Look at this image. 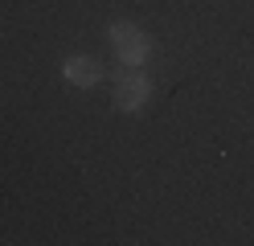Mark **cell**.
Masks as SVG:
<instances>
[{
    "instance_id": "cell-2",
    "label": "cell",
    "mask_w": 254,
    "mask_h": 246,
    "mask_svg": "<svg viewBox=\"0 0 254 246\" xmlns=\"http://www.w3.org/2000/svg\"><path fill=\"white\" fill-rule=\"evenodd\" d=\"M62 74H66V78L74 82V86H94V82L103 78V66L94 62V58H82V54H78V58H66Z\"/></svg>"
},
{
    "instance_id": "cell-1",
    "label": "cell",
    "mask_w": 254,
    "mask_h": 246,
    "mask_svg": "<svg viewBox=\"0 0 254 246\" xmlns=\"http://www.w3.org/2000/svg\"><path fill=\"white\" fill-rule=\"evenodd\" d=\"M148 94H152V82L148 78H139V74H119V86H115V107L127 111V115H135L139 107L148 103Z\"/></svg>"
},
{
    "instance_id": "cell-4",
    "label": "cell",
    "mask_w": 254,
    "mask_h": 246,
    "mask_svg": "<svg viewBox=\"0 0 254 246\" xmlns=\"http://www.w3.org/2000/svg\"><path fill=\"white\" fill-rule=\"evenodd\" d=\"M139 37H144V33H139L131 21H115V25H111V41H115V49H119V45H131V41H139Z\"/></svg>"
},
{
    "instance_id": "cell-3",
    "label": "cell",
    "mask_w": 254,
    "mask_h": 246,
    "mask_svg": "<svg viewBox=\"0 0 254 246\" xmlns=\"http://www.w3.org/2000/svg\"><path fill=\"white\" fill-rule=\"evenodd\" d=\"M148 54H152L148 37H139V41H131V45H119V62H123V66H144Z\"/></svg>"
}]
</instances>
